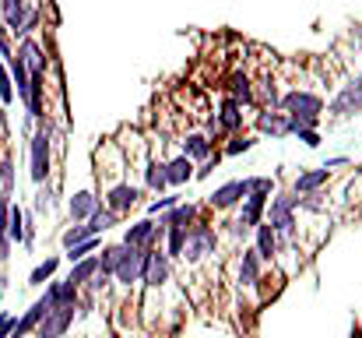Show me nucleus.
Returning a JSON list of instances; mask_svg holds the SVG:
<instances>
[{"instance_id": "6e6552de", "label": "nucleus", "mask_w": 362, "mask_h": 338, "mask_svg": "<svg viewBox=\"0 0 362 338\" xmlns=\"http://www.w3.org/2000/svg\"><path fill=\"white\" fill-rule=\"evenodd\" d=\"M137 198H141V187L130 184V180H117V184L103 187V201H106V208L117 212V215H127V212L137 205Z\"/></svg>"}, {"instance_id": "9b49d317", "label": "nucleus", "mask_w": 362, "mask_h": 338, "mask_svg": "<svg viewBox=\"0 0 362 338\" xmlns=\"http://www.w3.org/2000/svg\"><path fill=\"white\" fill-rule=\"evenodd\" d=\"M240 130H243V106L226 96L218 103V113L211 116V134H240Z\"/></svg>"}, {"instance_id": "b1692460", "label": "nucleus", "mask_w": 362, "mask_h": 338, "mask_svg": "<svg viewBox=\"0 0 362 338\" xmlns=\"http://www.w3.org/2000/svg\"><path fill=\"white\" fill-rule=\"evenodd\" d=\"M257 254H260V261H274V254H278V236H274V229L267 225V219L257 225V247H253Z\"/></svg>"}, {"instance_id": "bb28decb", "label": "nucleus", "mask_w": 362, "mask_h": 338, "mask_svg": "<svg viewBox=\"0 0 362 338\" xmlns=\"http://www.w3.org/2000/svg\"><path fill=\"white\" fill-rule=\"evenodd\" d=\"M229 99H236L240 106H253V81L246 74H229Z\"/></svg>"}, {"instance_id": "c9c22d12", "label": "nucleus", "mask_w": 362, "mask_h": 338, "mask_svg": "<svg viewBox=\"0 0 362 338\" xmlns=\"http://www.w3.org/2000/svg\"><path fill=\"white\" fill-rule=\"evenodd\" d=\"M257 145V137H250V134H233V141L226 145V155H240V152H250Z\"/></svg>"}, {"instance_id": "1a4fd4ad", "label": "nucleus", "mask_w": 362, "mask_h": 338, "mask_svg": "<svg viewBox=\"0 0 362 338\" xmlns=\"http://www.w3.org/2000/svg\"><path fill=\"white\" fill-rule=\"evenodd\" d=\"M14 57L28 67V74H46V71H49V57H46L42 43H39V39H32V35H21V39H18Z\"/></svg>"}, {"instance_id": "4468645a", "label": "nucleus", "mask_w": 362, "mask_h": 338, "mask_svg": "<svg viewBox=\"0 0 362 338\" xmlns=\"http://www.w3.org/2000/svg\"><path fill=\"white\" fill-rule=\"evenodd\" d=\"M99 205H103V201H99V194H95L92 187H81V191H74V194H71L67 212H71V219H74V222H88V219H92V212H95Z\"/></svg>"}, {"instance_id": "9d476101", "label": "nucleus", "mask_w": 362, "mask_h": 338, "mask_svg": "<svg viewBox=\"0 0 362 338\" xmlns=\"http://www.w3.org/2000/svg\"><path fill=\"white\" fill-rule=\"evenodd\" d=\"M267 201H271V194H246L240 201V219H236V232H246V229H257V225L264 222V212H267Z\"/></svg>"}, {"instance_id": "a19ab883", "label": "nucleus", "mask_w": 362, "mask_h": 338, "mask_svg": "<svg viewBox=\"0 0 362 338\" xmlns=\"http://www.w3.org/2000/svg\"><path fill=\"white\" fill-rule=\"evenodd\" d=\"M35 208H39V212H49V208H53V187H49V184H46V187L39 184V194H35Z\"/></svg>"}, {"instance_id": "de8ad7c7", "label": "nucleus", "mask_w": 362, "mask_h": 338, "mask_svg": "<svg viewBox=\"0 0 362 338\" xmlns=\"http://www.w3.org/2000/svg\"><path fill=\"white\" fill-rule=\"evenodd\" d=\"M359 81H362V74H359Z\"/></svg>"}, {"instance_id": "a18cd8bd", "label": "nucleus", "mask_w": 362, "mask_h": 338, "mask_svg": "<svg viewBox=\"0 0 362 338\" xmlns=\"http://www.w3.org/2000/svg\"><path fill=\"white\" fill-rule=\"evenodd\" d=\"M359 176H362V166H359Z\"/></svg>"}, {"instance_id": "aec40b11", "label": "nucleus", "mask_w": 362, "mask_h": 338, "mask_svg": "<svg viewBox=\"0 0 362 338\" xmlns=\"http://www.w3.org/2000/svg\"><path fill=\"white\" fill-rule=\"evenodd\" d=\"M201 219V208L197 205H176V208H169V212H162V219L158 222L162 225H180V229H190V225Z\"/></svg>"}, {"instance_id": "2f4dec72", "label": "nucleus", "mask_w": 362, "mask_h": 338, "mask_svg": "<svg viewBox=\"0 0 362 338\" xmlns=\"http://www.w3.org/2000/svg\"><path fill=\"white\" fill-rule=\"evenodd\" d=\"M88 222H92L95 232H106V229H113V225L120 222V215H117V212H110L106 205H99V208L92 212V219H88Z\"/></svg>"}, {"instance_id": "f3484780", "label": "nucleus", "mask_w": 362, "mask_h": 338, "mask_svg": "<svg viewBox=\"0 0 362 338\" xmlns=\"http://www.w3.org/2000/svg\"><path fill=\"white\" fill-rule=\"evenodd\" d=\"M194 159H187L183 152L180 155H173L169 162H165V180H169V187H187L190 180H194Z\"/></svg>"}, {"instance_id": "f257e3e1", "label": "nucleus", "mask_w": 362, "mask_h": 338, "mask_svg": "<svg viewBox=\"0 0 362 338\" xmlns=\"http://www.w3.org/2000/svg\"><path fill=\"white\" fill-rule=\"evenodd\" d=\"M278 106L288 116V127H317L320 123V113H324V99L317 92H306V89H292L278 99Z\"/></svg>"}, {"instance_id": "7c9ffc66", "label": "nucleus", "mask_w": 362, "mask_h": 338, "mask_svg": "<svg viewBox=\"0 0 362 338\" xmlns=\"http://www.w3.org/2000/svg\"><path fill=\"white\" fill-rule=\"evenodd\" d=\"M14 180H18L14 159L4 155V159H0V194H4V198H14Z\"/></svg>"}, {"instance_id": "a878e982", "label": "nucleus", "mask_w": 362, "mask_h": 338, "mask_svg": "<svg viewBox=\"0 0 362 338\" xmlns=\"http://www.w3.org/2000/svg\"><path fill=\"white\" fill-rule=\"evenodd\" d=\"M144 187L155 191V194H165L169 180H165V162L162 159H148V166H144Z\"/></svg>"}, {"instance_id": "ddd939ff", "label": "nucleus", "mask_w": 362, "mask_h": 338, "mask_svg": "<svg viewBox=\"0 0 362 338\" xmlns=\"http://www.w3.org/2000/svg\"><path fill=\"white\" fill-rule=\"evenodd\" d=\"M246 194H250V191H246V180H229V184H222V187L208 198V205H211L215 212H229V208L240 205Z\"/></svg>"}, {"instance_id": "412c9836", "label": "nucleus", "mask_w": 362, "mask_h": 338, "mask_svg": "<svg viewBox=\"0 0 362 338\" xmlns=\"http://www.w3.org/2000/svg\"><path fill=\"white\" fill-rule=\"evenodd\" d=\"M257 130H260V134H271V137H288V134H292L288 116H285V113H271V110L257 116Z\"/></svg>"}, {"instance_id": "0eeeda50", "label": "nucleus", "mask_w": 362, "mask_h": 338, "mask_svg": "<svg viewBox=\"0 0 362 338\" xmlns=\"http://www.w3.org/2000/svg\"><path fill=\"white\" fill-rule=\"evenodd\" d=\"M144 257H148V247H130V250H127V257L120 261V268L113 271V282H117L120 289H134V286H141Z\"/></svg>"}, {"instance_id": "473e14b6", "label": "nucleus", "mask_w": 362, "mask_h": 338, "mask_svg": "<svg viewBox=\"0 0 362 338\" xmlns=\"http://www.w3.org/2000/svg\"><path fill=\"white\" fill-rule=\"evenodd\" d=\"M99 250V236H88V240H81V243H74V247H67V261L74 264V261H81V257H88V254H95Z\"/></svg>"}, {"instance_id": "7ed1b4c3", "label": "nucleus", "mask_w": 362, "mask_h": 338, "mask_svg": "<svg viewBox=\"0 0 362 338\" xmlns=\"http://www.w3.org/2000/svg\"><path fill=\"white\" fill-rule=\"evenodd\" d=\"M215 250H218V232L208 222L197 219V222L187 229V243H183L180 261H183V264H201V261L215 257Z\"/></svg>"}, {"instance_id": "f8f14e48", "label": "nucleus", "mask_w": 362, "mask_h": 338, "mask_svg": "<svg viewBox=\"0 0 362 338\" xmlns=\"http://www.w3.org/2000/svg\"><path fill=\"white\" fill-rule=\"evenodd\" d=\"M53 303H49V296L42 293L21 317H14V328H11V338H28V335H35V328H39V321L46 317V310H49Z\"/></svg>"}, {"instance_id": "4be33fe9", "label": "nucleus", "mask_w": 362, "mask_h": 338, "mask_svg": "<svg viewBox=\"0 0 362 338\" xmlns=\"http://www.w3.org/2000/svg\"><path fill=\"white\" fill-rule=\"evenodd\" d=\"M327 180H331V169H327V166L310 169V173H299V176H296V194H317Z\"/></svg>"}, {"instance_id": "c85d7f7f", "label": "nucleus", "mask_w": 362, "mask_h": 338, "mask_svg": "<svg viewBox=\"0 0 362 338\" xmlns=\"http://www.w3.org/2000/svg\"><path fill=\"white\" fill-rule=\"evenodd\" d=\"M57 268H60V257H57V254H49L46 261H39V264L32 268V275H28V286H46V282L57 275Z\"/></svg>"}, {"instance_id": "72a5a7b5", "label": "nucleus", "mask_w": 362, "mask_h": 338, "mask_svg": "<svg viewBox=\"0 0 362 338\" xmlns=\"http://www.w3.org/2000/svg\"><path fill=\"white\" fill-rule=\"evenodd\" d=\"M88 236H99V232L92 229V222H74L67 232H64V250L74 247V243H81V240H88Z\"/></svg>"}, {"instance_id": "dca6fc26", "label": "nucleus", "mask_w": 362, "mask_h": 338, "mask_svg": "<svg viewBox=\"0 0 362 338\" xmlns=\"http://www.w3.org/2000/svg\"><path fill=\"white\" fill-rule=\"evenodd\" d=\"M180 148H183V155L194 159V162H204L208 155H215V141H211L208 134H201V130L183 134V137H180Z\"/></svg>"}, {"instance_id": "c756f323", "label": "nucleus", "mask_w": 362, "mask_h": 338, "mask_svg": "<svg viewBox=\"0 0 362 338\" xmlns=\"http://www.w3.org/2000/svg\"><path fill=\"white\" fill-rule=\"evenodd\" d=\"M7 240L11 243H25V212L11 201V208H7Z\"/></svg>"}, {"instance_id": "4c0bfd02", "label": "nucleus", "mask_w": 362, "mask_h": 338, "mask_svg": "<svg viewBox=\"0 0 362 338\" xmlns=\"http://www.w3.org/2000/svg\"><path fill=\"white\" fill-rule=\"evenodd\" d=\"M246 191L250 194H274V180L271 176H250L246 180Z\"/></svg>"}, {"instance_id": "5701e85b", "label": "nucleus", "mask_w": 362, "mask_h": 338, "mask_svg": "<svg viewBox=\"0 0 362 338\" xmlns=\"http://www.w3.org/2000/svg\"><path fill=\"white\" fill-rule=\"evenodd\" d=\"M127 250H130V247H127L123 240H120V243H110V247H103V254H99V271L113 278V271L120 268V261L127 257Z\"/></svg>"}, {"instance_id": "49530a36", "label": "nucleus", "mask_w": 362, "mask_h": 338, "mask_svg": "<svg viewBox=\"0 0 362 338\" xmlns=\"http://www.w3.org/2000/svg\"><path fill=\"white\" fill-rule=\"evenodd\" d=\"M0 141H4V134H0Z\"/></svg>"}, {"instance_id": "6ab92c4d", "label": "nucleus", "mask_w": 362, "mask_h": 338, "mask_svg": "<svg viewBox=\"0 0 362 338\" xmlns=\"http://www.w3.org/2000/svg\"><path fill=\"white\" fill-rule=\"evenodd\" d=\"M95 275H99V257H92V254H88V257H81V261H74V264H71L67 282H71V286H78V289H85Z\"/></svg>"}, {"instance_id": "f704fd0d", "label": "nucleus", "mask_w": 362, "mask_h": 338, "mask_svg": "<svg viewBox=\"0 0 362 338\" xmlns=\"http://www.w3.org/2000/svg\"><path fill=\"white\" fill-rule=\"evenodd\" d=\"M180 205V194H158L151 205H148V215L155 219V215H162V212H169V208H176Z\"/></svg>"}, {"instance_id": "423d86ee", "label": "nucleus", "mask_w": 362, "mask_h": 338, "mask_svg": "<svg viewBox=\"0 0 362 338\" xmlns=\"http://www.w3.org/2000/svg\"><path fill=\"white\" fill-rule=\"evenodd\" d=\"M78 310H81V307H49L46 317L39 321V328H35V338H67L74 317H78Z\"/></svg>"}, {"instance_id": "2eb2a0df", "label": "nucleus", "mask_w": 362, "mask_h": 338, "mask_svg": "<svg viewBox=\"0 0 362 338\" xmlns=\"http://www.w3.org/2000/svg\"><path fill=\"white\" fill-rule=\"evenodd\" d=\"M331 113H334V116H352V113H362V81L345 85V89L331 99Z\"/></svg>"}, {"instance_id": "c03bdc74", "label": "nucleus", "mask_w": 362, "mask_h": 338, "mask_svg": "<svg viewBox=\"0 0 362 338\" xmlns=\"http://www.w3.org/2000/svg\"><path fill=\"white\" fill-rule=\"evenodd\" d=\"M4 289H7V278H4V275H0V293H4Z\"/></svg>"}, {"instance_id": "37998d69", "label": "nucleus", "mask_w": 362, "mask_h": 338, "mask_svg": "<svg viewBox=\"0 0 362 338\" xmlns=\"http://www.w3.org/2000/svg\"><path fill=\"white\" fill-rule=\"evenodd\" d=\"M11 53H14V50H11V43H7V28H4V25H0V57H4V60H7V57H11Z\"/></svg>"}, {"instance_id": "e433bc0d", "label": "nucleus", "mask_w": 362, "mask_h": 338, "mask_svg": "<svg viewBox=\"0 0 362 338\" xmlns=\"http://www.w3.org/2000/svg\"><path fill=\"white\" fill-rule=\"evenodd\" d=\"M0 103H4V106L14 103V81H11V74H7V64H0Z\"/></svg>"}, {"instance_id": "20e7f679", "label": "nucleus", "mask_w": 362, "mask_h": 338, "mask_svg": "<svg viewBox=\"0 0 362 338\" xmlns=\"http://www.w3.org/2000/svg\"><path fill=\"white\" fill-rule=\"evenodd\" d=\"M296 208H299L296 194H278V198L267 201V225L274 229L278 240H292L296 236Z\"/></svg>"}, {"instance_id": "f03ea898", "label": "nucleus", "mask_w": 362, "mask_h": 338, "mask_svg": "<svg viewBox=\"0 0 362 338\" xmlns=\"http://www.w3.org/2000/svg\"><path fill=\"white\" fill-rule=\"evenodd\" d=\"M49 162H53V127H49V120H39V130L28 141V173L35 184H46Z\"/></svg>"}, {"instance_id": "a211bd4d", "label": "nucleus", "mask_w": 362, "mask_h": 338, "mask_svg": "<svg viewBox=\"0 0 362 338\" xmlns=\"http://www.w3.org/2000/svg\"><path fill=\"white\" fill-rule=\"evenodd\" d=\"M46 296H49V303H53V307H81V289H78V286H71L67 278L49 282V286H46Z\"/></svg>"}, {"instance_id": "58836bf2", "label": "nucleus", "mask_w": 362, "mask_h": 338, "mask_svg": "<svg viewBox=\"0 0 362 338\" xmlns=\"http://www.w3.org/2000/svg\"><path fill=\"white\" fill-rule=\"evenodd\" d=\"M218 162H222V155H218V152H215V155H208V159H204V162L194 169V180H208V176L218 169Z\"/></svg>"}, {"instance_id": "ea45409f", "label": "nucleus", "mask_w": 362, "mask_h": 338, "mask_svg": "<svg viewBox=\"0 0 362 338\" xmlns=\"http://www.w3.org/2000/svg\"><path fill=\"white\" fill-rule=\"evenodd\" d=\"M292 134H296V137H299L306 148H317V145H320V134H317V127H296Z\"/></svg>"}, {"instance_id": "79ce46f5", "label": "nucleus", "mask_w": 362, "mask_h": 338, "mask_svg": "<svg viewBox=\"0 0 362 338\" xmlns=\"http://www.w3.org/2000/svg\"><path fill=\"white\" fill-rule=\"evenodd\" d=\"M11 328H14V314H0V338H11Z\"/></svg>"}, {"instance_id": "39448f33", "label": "nucleus", "mask_w": 362, "mask_h": 338, "mask_svg": "<svg viewBox=\"0 0 362 338\" xmlns=\"http://www.w3.org/2000/svg\"><path fill=\"white\" fill-rule=\"evenodd\" d=\"M173 278V261L162 247H148V257H144V275H141V286L144 289H165Z\"/></svg>"}, {"instance_id": "393cba45", "label": "nucleus", "mask_w": 362, "mask_h": 338, "mask_svg": "<svg viewBox=\"0 0 362 338\" xmlns=\"http://www.w3.org/2000/svg\"><path fill=\"white\" fill-rule=\"evenodd\" d=\"M260 282V254L257 250H243L240 257V286H257Z\"/></svg>"}, {"instance_id": "cd10ccee", "label": "nucleus", "mask_w": 362, "mask_h": 338, "mask_svg": "<svg viewBox=\"0 0 362 338\" xmlns=\"http://www.w3.org/2000/svg\"><path fill=\"white\" fill-rule=\"evenodd\" d=\"M162 240H165L162 250L169 254V261H180L183 243H187V229H180V225H165V236H162Z\"/></svg>"}]
</instances>
